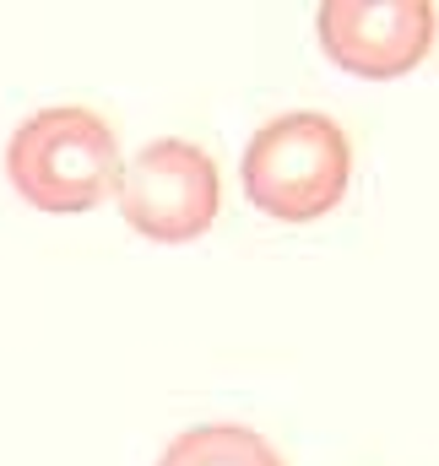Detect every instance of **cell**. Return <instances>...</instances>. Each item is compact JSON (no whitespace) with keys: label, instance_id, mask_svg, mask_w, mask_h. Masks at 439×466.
Listing matches in <instances>:
<instances>
[{"label":"cell","instance_id":"obj_5","mask_svg":"<svg viewBox=\"0 0 439 466\" xmlns=\"http://www.w3.org/2000/svg\"><path fill=\"white\" fill-rule=\"evenodd\" d=\"M158 466H288V461L250 423H196L163 451Z\"/></svg>","mask_w":439,"mask_h":466},{"label":"cell","instance_id":"obj_1","mask_svg":"<svg viewBox=\"0 0 439 466\" xmlns=\"http://www.w3.org/2000/svg\"><path fill=\"white\" fill-rule=\"evenodd\" d=\"M119 136L109 119L77 104L38 109L5 141V179L38 212H93L119 185Z\"/></svg>","mask_w":439,"mask_h":466},{"label":"cell","instance_id":"obj_3","mask_svg":"<svg viewBox=\"0 0 439 466\" xmlns=\"http://www.w3.org/2000/svg\"><path fill=\"white\" fill-rule=\"evenodd\" d=\"M119 212L152 244H190L218 223V163L207 147L163 136L119 168Z\"/></svg>","mask_w":439,"mask_h":466},{"label":"cell","instance_id":"obj_2","mask_svg":"<svg viewBox=\"0 0 439 466\" xmlns=\"http://www.w3.org/2000/svg\"><path fill=\"white\" fill-rule=\"evenodd\" d=\"M352 179V147L342 125L315 109L266 119L244 147V196L271 223H315L342 207Z\"/></svg>","mask_w":439,"mask_h":466},{"label":"cell","instance_id":"obj_4","mask_svg":"<svg viewBox=\"0 0 439 466\" xmlns=\"http://www.w3.org/2000/svg\"><path fill=\"white\" fill-rule=\"evenodd\" d=\"M321 49L363 82L407 76L434 49V5L429 0H326L321 5Z\"/></svg>","mask_w":439,"mask_h":466}]
</instances>
